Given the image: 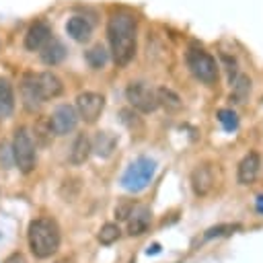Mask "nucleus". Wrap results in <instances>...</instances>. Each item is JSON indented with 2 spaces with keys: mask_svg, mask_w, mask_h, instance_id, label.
<instances>
[{
  "mask_svg": "<svg viewBox=\"0 0 263 263\" xmlns=\"http://www.w3.org/2000/svg\"><path fill=\"white\" fill-rule=\"evenodd\" d=\"M107 39L113 62L117 66H127L138 47V18L127 10L113 12L107 21Z\"/></svg>",
  "mask_w": 263,
  "mask_h": 263,
  "instance_id": "1",
  "label": "nucleus"
},
{
  "mask_svg": "<svg viewBox=\"0 0 263 263\" xmlns=\"http://www.w3.org/2000/svg\"><path fill=\"white\" fill-rule=\"evenodd\" d=\"M29 247L37 259H47L60 249V228L51 218H37L29 224Z\"/></svg>",
  "mask_w": 263,
  "mask_h": 263,
  "instance_id": "2",
  "label": "nucleus"
},
{
  "mask_svg": "<svg viewBox=\"0 0 263 263\" xmlns=\"http://www.w3.org/2000/svg\"><path fill=\"white\" fill-rule=\"evenodd\" d=\"M185 62H187L189 72H191L199 82H203V84H208V86H212V84L218 82V70H220V66H218L216 58H214L210 51H205L203 47L191 45V47L185 51Z\"/></svg>",
  "mask_w": 263,
  "mask_h": 263,
  "instance_id": "3",
  "label": "nucleus"
},
{
  "mask_svg": "<svg viewBox=\"0 0 263 263\" xmlns=\"http://www.w3.org/2000/svg\"><path fill=\"white\" fill-rule=\"evenodd\" d=\"M12 160L21 173H31L37 164L35 142L27 127H16L12 136Z\"/></svg>",
  "mask_w": 263,
  "mask_h": 263,
  "instance_id": "4",
  "label": "nucleus"
},
{
  "mask_svg": "<svg viewBox=\"0 0 263 263\" xmlns=\"http://www.w3.org/2000/svg\"><path fill=\"white\" fill-rule=\"evenodd\" d=\"M154 171H156L154 160H150V158H138V160H134L125 168V173L121 177V187L127 189V191H134V193L136 191H142V189L148 187L150 179L154 177Z\"/></svg>",
  "mask_w": 263,
  "mask_h": 263,
  "instance_id": "5",
  "label": "nucleus"
},
{
  "mask_svg": "<svg viewBox=\"0 0 263 263\" xmlns=\"http://www.w3.org/2000/svg\"><path fill=\"white\" fill-rule=\"evenodd\" d=\"M125 99L127 103L140 111V113H152L158 109V99H156V90L152 86H148L146 82L142 80H136V82H129L127 88H125Z\"/></svg>",
  "mask_w": 263,
  "mask_h": 263,
  "instance_id": "6",
  "label": "nucleus"
},
{
  "mask_svg": "<svg viewBox=\"0 0 263 263\" xmlns=\"http://www.w3.org/2000/svg\"><path fill=\"white\" fill-rule=\"evenodd\" d=\"M74 109L78 113V119H84L86 123H95L105 109V97L92 90H84L76 97Z\"/></svg>",
  "mask_w": 263,
  "mask_h": 263,
  "instance_id": "7",
  "label": "nucleus"
},
{
  "mask_svg": "<svg viewBox=\"0 0 263 263\" xmlns=\"http://www.w3.org/2000/svg\"><path fill=\"white\" fill-rule=\"evenodd\" d=\"M18 90H21V103L27 111L35 113L45 101L39 92V86H37V80H35V72H25L23 78H21V84H18Z\"/></svg>",
  "mask_w": 263,
  "mask_h": 263,
  "instance_id": "8",
  "label": "nucleus"
},
{
  "mask_svg": "<svg viewBox=\"0 0 263 263\" xmlns=\"http://www.w3.org/2000/svg\"><path fill=\"white\" fill-rule=\"evenodd\" d=\"M55 136H68L78 125V113L72 105H58L49 117Z\"/></svg>",
  "mask_w": 263,
  "mask_h": 263,
  "instance_id": "9",
  "label": "nucleus"
},
{
  "mask_svg": "<svg viewBox=\"0 0 263 263\" xmlns=\"http://www.w3.org/2000/svg\"><path fill=\"white\" fill-rule=\"evenodd\" d=\"M216 185V173H214V164H197L191 171V189L195 195L205 197Z\"/></svg>",
  "mask_w": 263,
  "mask_h": 263,
  "instance_id": "10",
  "label": "nucleus"
},
{
  "mask_svg": "<svg viewBox=\"0 0 263 263\" xmlns=\"http://www.w3.org/2000/svg\"><path fill=\"white\" fill-rule=\"evenodd\" d=\"M51 35H53V33H51V29H49V25H47L45 21H35V23H31V27L27 29L23 45H25L27 51H39V49L51 39Z\"/></svg>",
  "mask_w": 263,
  "mask_h": 263,
  "instance_id": "11",
  "label": "nucleus"
},
{
  "mask_svg": "<svg viewBox=\"0 0 263 263\" xmlns=\"http://www.w3.org/2000/svg\"><path fill=\"white\" fill-rule=\"evenodd\" d=\"M35 80H37V86H39L43 101L58 99L64 92V84H62L60 76H55L53 72H35Z\"/></svg>",
  "mask_w": 263,
  "mask_h": 263,
  "instance_id": "12",
  "label": "nucleus"
},
{
  "mask_svg": "<svg viewBox=\"0 0 263 263\" xmlns=\"http://www.w3.org/2000/svg\"><path fill=\"white\" fill-rule=\"evenodd\" d=\"M259 166H261V156L257 152H249L240 162H238V168H236V181L240 185H251L257 175H259Z\"/></svg>",
  "mask_w": 263,
  "mask_h": 263,
  "instance_id": "13",
  "label": "nucleus"
},
{
  "mask_svg": "<svg viewBox=\"0 0 263 263\" xmlns=\"http://www.w3.org/2000/svg\"><path fill=\"white\" fill-rule=\"evenodd\" d=\"M150 208L148 205H134V210L127 216V232L132 236H140L150 226Z\"/></svg>",
  "mask_w": 263,
  "mask_h": 263,
  "instance_id": "14",
  "label": "nucleus"
},
{
  "mask_svg": "<svg viewBox=\"0 0 263 263\" xmlns=\"http://www.w3.org/2000/svg\"><path fill=\"white\" fill-rule=\"evenodd\" d=\"M66 33L76 43H86L90 39V35H92V25L84 16H70L68 23H66Z\"/></svg>",
  "mask_w": 263,
  "mask_h": 263,
  "instance_id": "15",
  "label": "nucleus"
},
{
  "mask_svg": "<svg viewBox=\"0 0 263 263\" xmlns=\"http://www.w3.org/2000/svg\"><path fill=\"white\" fill-rule=\"evenodd\" d=\"M39 55H41V62H43V64H47V66H58V64H62L64 58H66V47H64V43H62L58 37L51 35V39L39 49Z\"/></svg>",
  "mask_w": 263,
  "mask_h": 263,
  "instance_id": "16",
  "label": "nucleus"
},
{
  "mask_svg": "<svg viewBox=\"0 0 263 263\" xmlns=\"http://www.w3.org/2000/svg\"><path fill=\"white\" fill-rule=\"evenodd\" d=\"M90 152H92V150H90V138H88L86 134H78V136L74 138L72 146H70L68 160H70V164H74V166L84 164L86 158L90 156Z\"/></svg>",
  "mask_w": 263,
  "mask_h": 263,
  "instance_id": "17",
  "label": "nucleus"
},
{
  "mask_svg": "<svg viewBox=\"0 0 263 263\" xmlns=\"http://www.w3.org/2000/svg\"><path fill=\"white\" fill-rule=\"evenodd\" d=\"M115 146H117V138L111 132H97L95 138L90 140V150L101 158H109Z\"/></svg>",
  "mask_w": 263,
  "mask_h": 263,
  "instance_id": "18",
  "label": "nucleus"
},
{
  "mask_svg": "<svg viewBox=\"0 0 263 263\" xmlns=\"http://www.w3.org/2000/svg\"><path fill=\"white\" fill-rule=\"evenodd\" d=\"M251 95V78L247 74H236L232 80H230V101L232 103H245Z\"/></svg>",
  "mask_w": 263,
  "mask_h": 263,
  "instance_id": "19",
  "label": "nucleus"
},
{
  "mask_svg": "<svg viewBox=\"0 0 263 263\" xmlns=\"http://www.w3.org/2000/svg\"><path fill=\"white\" fill-rule=\"evenodd\" d=\"M14 111V88L8 78L0 76V119L10 117Z\"/></svg>",
  "mask_w": 263,
  "mask_h": 263,
  "instance_id": "20",
  "label": "nucleus"
},
{
  "mask_svg": "<svg viewBox=\"0 0 263 263\" xmlns=\"http://www.w3.org/2000/svg\"><path fill=\"white\" fill-rule=\"evenodd\" d=\"M156 99H158V105H162L166 111H179L183 107L181 97L168 86H158L156 88Z\"/></svg>",
  "mask_w": 263,
  "mask_h": 263,
  "instance_id": "21",
  "label": "nucleus"
},
{
  "mask_svg": "<svg viewBox=\"0 0 263 263\" xmlns=\"http://www.w3.org/2000/svg\"><path fill=\"white\" fill-rule=\"evenodd\" d=\"M84 60H86V64H88L92 70H101V68H105V64H107V60H109V51L99 43V45H92V47L84 53Z\"/></svg>",
  "mask_w": 263,
  "mask_h": 263,
  "instance_id": "22",
  "label": "nucleus"
},
{
  "mask_svg": "<svg viewBox=\"0 0 263 263\" xmlns=\"http://www.w3.org/2000/svg\"><path fill=\"white\" fill-rule=\"evenodd\" d=\"M35 140L41 144V146H47V144H51V140H53V127H51V121H49V117H39L37 119V123H35Z\"/></svg>",
  "mask_w": 263,
  "mask_h": 263,
  "instance_id": "23",
  "label": "nucleus"
},
{
  "mask_svg": "<svg viewBox=\"0 0 263 263\" xmlns=\"http://www.w3.org/2000/svg\"><path fill=\"white\" fill-rule=\"evenodd\" d=\"M119 236H121V230H119V226L113 224V222L103 224L101 230H99V234H97V238H99L101 245H113L115 240H119Z\"/></svg>",
  "mask_w": 263,
  "mask_h": 263,
  "instance_id": "24",
  "label": "nucleus"
},
{
  "mask_svg": "<svg viewBox=\"0 0 263 263\" xmlns=\"http://www.w3.org/2000/svg\"><path fill=\"white\" fill-rule=\"evenodd\" d=\"M218 121L222 123L224 132H234L238 127V117L232 109H220L218 111Z\"/></svg>",
  "mask_w": 263,
  "mask_h": 263,
  "instance_id": "25",
  "label": "nucleus"
},
{
  "mask_svg": "<svg viewBox=\"0 0 263 263\" xmlns=\"http://www.w3.org/2000/svg\"><path fill=\"white\" fill-rule=\"evenodd\" d=\"M218 58H220V64H222V68L226 70V74H228V82H230V80L238 74V64H236V60H234L232 55H228V53H224V51H220Z\"/></svg>",
  "mask_w": 263,
  "mask_h": 263,
  "instance_id": "26",
  "label": "nucleus"
},
{
  "mask_svg": "<svg viewBox=\"0 0 263 263\" xmlns=\"http://www.w3.org/2000/svg\"><path fill=\"white\" fill-rule=\"evenodd\" d=\"M234 230H238V224H220V226H212V228L205 230L203 238L210 240V238H214V236H226V234H230V232H234Z\"/></svg>",
  "mask_w": 263,
  "mask_h": 263,
  "instance_id": "27",
  "label": "nucleus"
},
{
  "mask_svg": "<svg viewBox=\"0 0 263 263\" xmlns=\"http://www.w3.org/2000/svg\"><path fill=\"white\" fill-rule=\"evenodd\" d=\"M134 210V203L132 201H127V203H121V205H117L115 208V216L119 218V220H127V216H129V212Z\"/></svg>",
  "mask_w": 263,
  "mask_h": 263,
  "instance_id": "28",
  "label": "nucleus"
},
{
  "mask_svg": "<svg viewBox=\"0 0 263 263\" xmlns=\"http://www.w3.org/2000/svg\"><path fill=\"white\" fill-rule=\"evenodd\" d=\"M4 263H27V259H25L21 253H12V255H8V257L4 259Z\"/></svg>",
  "mask_w": 263,
  "mask_h": 263,
  "instance_id": "29",
  "label": "nucleus"
},
{
  "mask_svg": "<svg viewBox=\"0 0 263 263\" xmlns=\"http://www.w3.org/2000/svg\"><path fill=\"white\" fill-rule=\"evenodd\" d=\"M255 208H257L259 214H263V195H259V197L255 199Z\"/></svg>",
  "mask_w": 263,
  "mask_h": 263,
  "instance_id": "30",
  "label": "nucleus"
},
{
  "mask_svg": "<svg viewBox=\"0 0 263 263\" xmlns=\"http://www.w3.org/2000/svg\"><path fill=\"white\" fill-rule=\"evenodd\" d=\"M158 249H160V247H158V245H152V247H150V249H148V253H158Z\"/></svg>",
  "mask_w": 263,
  "mask_h": 263,
  "instance_id": "31",
  "label": "nucleus"
}]
</instances>
